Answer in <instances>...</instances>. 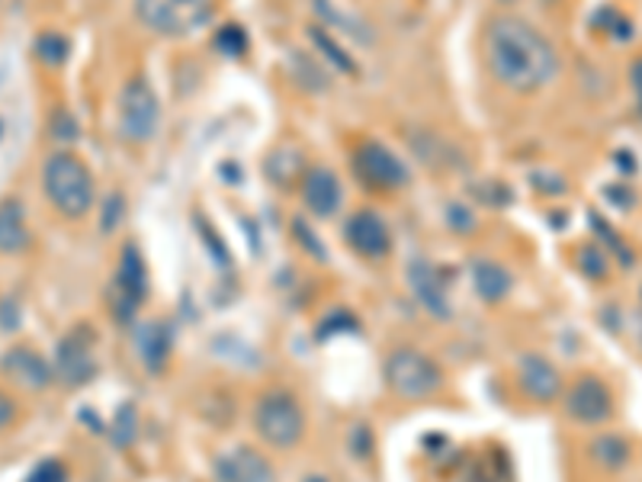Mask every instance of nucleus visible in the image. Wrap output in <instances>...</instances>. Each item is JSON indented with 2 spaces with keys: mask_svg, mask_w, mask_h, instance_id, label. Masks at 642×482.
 Returning <instances> with one entry per match:
<instances>
[{
  "mask_svg": "<svg viewBox=\"0 0 642 482\" xmlns=\"http://www.w3.org/2000/svg\"><path fill=\"white\" fill-rule=\"evenodd\" d=\"M591 454L601 467L607 470H620L627 460H630V441L620 437V434H604L591 444Z\"/></svg>",
  "mask_w": 642,
  "mask_h": 482,
  "instance_id": "nucleus-19",
  "label": "nucleus"
},
{
  "mask_svg": "<svg viewBox=\"0 0 642 482\" xmlns=\"http://www.w3.org/2000/svg\"><path fill=\"white\" fill-rule=\"evenodd\" d=\"M517 380L521 390L534 402H553L562 396V373L560 367L543 357V354H527L517 364Z\"/></svg>",
  "mask_w": 642,
  "mask_h": 482,
  "instance_id": "nucleus-14",
  "label": "nucleus"
},
{
  "mask_svg": "<svg viewBox=\"0 0 642 482\" xmlns=\"http://www.w3.org/2000/svg\"><path fill=\"white\" fill-rule=\"evenodd\" d=\"M354 167H357V174H360L370 187H380V190H399V187L408 183V177H411L408 164H405L389 145H383V142H376V139H367V142L357 145V152H354Z\"/></svg>",
  "mask_w": 642,
  "mask_h": 482,
  "instance_id": "nucleus-9",
  "label": "nucleus"
},
{
  "mask_svg": "<svg viewBox=\"0 0 642 482\" xmlns=\"http://www.w3.org/2000/svg\"><path fill=\"white\" fill-rule=\"evenodd\" d=\"M312 39H316V46H319L321 52L328 55V59H334V65L337 68H344V72H354V65H350V59L337 49V42L324 33V29H312Z\"/></svg>",
  "mask_w": 642,
  "mask_h": 482,
  "instance_id": "nucleus-23",
  "label": "nucleus"
},
{
  "mask_svg": "<svg viewBox=\"0 0 642 482\" xmlns=\"http://www.w3.org/2000/svg\"><path fill=\"white\" fill-rule=\"evenodd\" d=\"M36 52H39V59H42L46 65H62V62L68 59V42H65V36H59V33H46V36H39Z\"/></svg>",
  "mask_w": 642,
  "mask_h": 482,
  "instance_id": "nucleus-20",
  "label": "nucleus"
},
{
  "mask_svg": "<svg viewBox=\"0 0 642 482\" xmlns=\"http://www.w3.org/2000/svg\"><path fill=\"white\" fill-rule=\"evenodd\" d=\"M578 267H581L585 277L604 280V277H607V254H604L601 248H594V244H585V248L578 251Z\"/></svg>",
  "mask_w": 642,
  "mask_h": 482,
  "instance_id": "nucleus-21",
  "label": "nucleus"
},
{
  "mask_svg": "<svg viewBox=\"0 0 642 482\" xmlns=\"http://www.w3.org/2000/svg\"><path fill=\"white\" fill-rule=\"evenodd\" d=\"M473 287L485 303H501V300H508L514 280H511L508 267H501L498 261H476L473 264Z\"/></svg>",
  "mask_w": 642,
  "mask_h": 482,
  "instance_id": "nucleus-18",
  "label": "nucleus"
},
{
  "mask_svg": "<svg viewBox=\"0 0 642 482\" xmlns=\"http://www.w3.org/2000/svg\"><path fill=\"white\" fill-rule=\"evenodd\" d=\"M637 97H640V106H642V90H640V93H637Z\"/></svg>",
  "mask_w": 642,
  "mask_h": 482,
  "instance_id": "nucleus-26",
  "label": "nucleus"
},
{
  "mask_svg": "<svg viewBox=\"0 0 642 482\" xmlns=\"http://www.w3.org/2000/svg\"><path fill=\"white\" fill-rule=\"evenodd\" d=\"M29 226L23 216V206L16 200L0 203V254H23L29 248Z\"/></svg>",
  "mask_w": 642,
  "mask_h": 482,
  "instance_id": "nucleus-17",
  "label": "nucleus"
},
{
  "mask_svg": "<svg viewBox=\"0 0 642 482\" xmlns=\"http://www.w3.org/2000/svg\"><path fill=\"white\" fill-rule=\"evenodd\" d=\"M565 415L575 424H585V428L607 424L614 418V393H611V386L601 377H594V373L578 377L568 386V393H565Z\"/></svg>",
  "mask_w": 642,
  "mask_h": 482,
  "instance_id": "nucleus-8",
  "label": "nucleus"
},
{
  "mask_svg": "<svg viewBox=\"0 0 642 482\" xmlns=\"http://www.w3.org/2000/svg\"><path fill=\"white\" fill-rule=\"evenodd\" d=\"M630 80H633V87H637V93L642 90V59L633 62V68H630Z\"/></svg>",
  "mask_w": 642,
  "mask_h": 482,
  "instance_id": "nucleus-25",
  "label": "nucleus"
},
{
  "mask_svg": "<svg viewBox=\"0 0 642 482\" xmlns=\"http://www.w3.org/2000/svg\"><path fill=\"white\" fill-rule=\"evenodd\" d=\"M3 373L16 383V386H26V390H42L52 377V370L46 367V360L33 351V347H13L7 351L3 357Z\"/></svg>",
  "mask_w": 642,
  "mask_h": 482,
  "instance_id": "nucleus-15",
  "label": "nucleus"
},
{
  "mask_svg": "<svg viewBox=\"0 0 642 482\" xmlns=\"http://www.w3.org/2000/svg\"><path fill=\"white\" fill-rule=\"evenodd\" d=\"M299 193H303V203L319 216V219H331L341 206H344V187H341V177L324 167V164H316L306 170L303 183H299Z\"/></svg>",
  "mask_w": 642,
  "mask_h": 482,
  "instance_id": "nucleus-13",
  "label": "nucleus"
},
{
  "mask_svg": "<svg viewBox=\"0 0 642 482\" xmlns=\"http://www.w3.org/2000/svg\"><path fill=\"white\" fill-rule=\"evenodd\" d=\"M42 190H46L49 203L55 206V213H62L65 219H75V223L90 216V210L97 203V180H93L90 167L72 152H55L46 161Z\"/></svg>",
  "mask_w": 642,
  "mask_h": 482,
  "instance_id": "nucleus-2",
  "label": "nucleus"
},
{
  "mask_svg": "<svg viewBox=\"0 0 642 482\" xmlns=\"http://www.w3.org/2000/svg\"><path fill=\"white\" fill-rule=\"evenodd\" d=\"M408 277H411V290H414L418 303H421L431 316L447 319V316H450V300H447V287H444L440 274H437L431 264H414Z\"/></svg>",
  "mask_w": 642,
  "mask_h": 482,
  "instance_id": "nucleus-16",
  "label": "nucleus"
},
{
  "mask_svg": "<svg viewBox=\"0 0 642 482\" xmlns=\"http://www.w3.org/2000/svg\"><path fill=\"white\" fill-rule=\"evenodd\" d=\"M383 370H386V386L405 402L431 399L444 386L440 364L418 347H396L386 357Z\"/></svg>",
  "mask_w": 642,
  "mask_h": 482,
  "instance_id": "nucleus-5",
  "label": "nucleus"
},
{
  "mask_svg": "<svg viewBox=\"0 0 642 482\" xmlns=\"http://www.w3.org/2000/svg\"><path fill=\"white\" fill-rule=\"evenodd\" d=\"M93 370H97V364H93V331L87 325H78L59 341L55 373L68 386H84L93 377Z\"/></svg>",
  "mask_w": 642,
  "mask_h": 482,
  "instance_id": "nucleus-11",
  "label": "nucleus"
},
{
  "mask_svg": "<svg viewBox=\"0 0 642 482\" xmlns=\"http://www.w3.org/2000/svg\"><path fill=\"white\" fill-rule=\"evenodd\" d=\"M160 103L149 78H132L119 90L116 132L126 145H149L158 136Z\"/></svg>",
  "mask_w": 642,
  "mask_h": 482,
  "instance_id": "nucleus-4",
  "label": "nucleus"
},
{
  "mask_svg": "<svg viewBox=\"0 0 642 482\" xmlns=\"http://www.w3.org/2000/svg\"><path fill=\"white\" fill-rule=\"evenodd\" d=\"M149 296V270H145V257L142 251L129 241L123 251H119V261H116V277H113V309L119 313V319L129 321L139 306L145 303Z\"/></svg>",
  "mask_w": 642,
  "mask_h": 482,
  "instance_id": "nucleus-7",
  "label": "nucleus"
},
{
  "mask_svg": "<svg viewBox=\"0 0 642 482\" xmlns=\"http://www.w3.org/2000/svg\"><path fill=\"white\" fill-rule=\"evenodd\" d=\"M251 421H254L257 437L273 451H293L309 431V418H306L303 402L296 399V393L280 390V386L267 390L254 402Z\"/></svg>",
  "mask_w": 642,
  "mask_h": 482,
  "instance_id": "nucleus-3",
  "label": "nucleus"
},
{
  "mask_svg": "<svg viewBox=\"0 0 642 482\" xmlns=\"http://www.w3.org/2000/svg\"><path fill=\"white\" fill-rule=\"evenodd\" d=\"M344 241L363 261H383L393 251V232L376 210H357L354 216H347Z\"/></svg>",
  "mask_w": 642,
  "mask_h": 482,
  "instance_id": "nucleus-10",
  "label": "nucleus"
},
{
  "mask_svg": "<svg viewBox=\"0 0 642 482\" xmlns=\"http://www.w3.org/2000/svg\"><path fill=\"white\" fill-rule=\"evenodd\" d=\"M16 415H20V408H16L13 396L0 390V434H3V431H10V428L16 424Z\"/></svg>",
  "mask_w": 642,
  "mask_h": 482,
  "instance_id": "nucleus-24",
  "label": "nucleus"
},
{
  "mask_svg": "<svg viewBox=\"0 0 642 482\" xmlns=\"http://www.w3.org/2000/svg\"><path fill=\"white\" fill-rule=\"evenodd\" d=\"M136 16L145 29L180 39L200 33L213 20V0H136Z\"/></svg>",
  "mask_w": 642,
  "mask_h": 482,
  "instance_id": "nucleus-6",
  "label": "nucleus"
},
{
  "mask_svg": "<svg viewBox=\"0 0 642 482\" xmlns=\"http://www.w3.org/2000/svg\"><path fill=\"white\" fill-rule=\"evenodd\" d=\"M23 482H68V467L62 460H42Z\"/></svg>",
  "mask_w": 642,
  "mask_h": 482,
  "instance_id": "nucleus-22",
  "label": "nucleus"
},
{
  "mask_svg": "<svg viewBox=\"0 0 642 482\" xmlns=\"http://www.w3.org/2000/svg\"><path fill=\"white\" fill-rule=\"evenodd\" d=\"M482 46L491 78L514 93H534L560 75V55L553 42L521 16H491Z\"/></svg>",
  "mask_w": 642,
  "mask_h": 482,
  "instance_id": "nucleus-1",
  "label": "nucleus"
},
{
  "mask_svg": "<svg viewBox=\"0 0 642 482\" xmlns=\"http://www.w3.org/2000/svg\"><path fill=\"white\" fill-rule=\"evenodd\" d=\"M213 470H216V480L219 482H273L270 460L260 451L244 447V444H235V447L222 451L216 457Z\"/></svg>",
  "mask_w": 642,
  "mask_h": 482,
  "instance_id": "nucleus-12",
  "label": "nucleus"
}]
</instances>
